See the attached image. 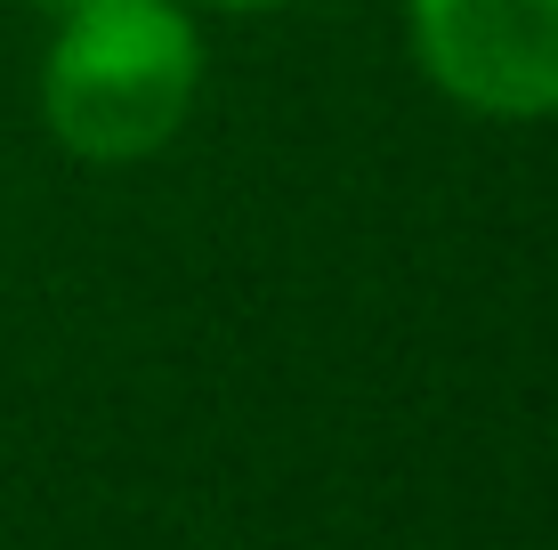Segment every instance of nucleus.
Listing matches in <instances>:
<instances>
[{
  "label": "nucleus",
  "instance_id": "nucleus-1",
  "mask_svg": "<svg viewBox=\"0 0 558 550\" xmlns=\"http://www.w3.org/2000/svg\"><path fill=\"white\" fill-rule=\"evenodd\" d=\"M203 41L186 0H89L65 9L41 65V113L82 162H138L186 122Z\"/></svg>",
  "mask_w": 558,
  "mask_h": 550
},
{
  "label": "nucleus",
  "instance_id": "nucleus-4",
  "mask_svg": "<svg viewBox=\"0 0 558 550\" xmlns=\"http://www.w3.org/2000/svg\"><path fill=\"white\" fill-rule=\"evenodd\" d=\"M49 9H57V16H65V9H89V0H49Z\"/></svg>",
  "mask_w": 558,
  "mask_h": 550
},
{
  "label": "nucleus",
  "instance_id": "nucleus-3",
  "mask_svg": "<svg viewBox=\"0 0 558 550\" xmlns=\"http://www.w3.org/2000/svg\"><path fill=\"white\" fill-rule=\"evenodd\" d=\"M203 9H292V0H203Z\"/></svg>",
  "mask_w": 558,
  "mask_h": 550
},
{
  "label": "nucleus",
  "instance_id": "nucleus-2",
  "mask_svg": "<svg viewBox=\"0 0 558 550\" xmlns=\"http://www.w3.org/2000/svg\"><path fill=\"white\" fill-rule=\"evenodd\" d=\"M413 57L486 122L558 113V0H405Z\"/></svg>",
  "mask_w": 558,
  "mask_h": 550
}]
</instances>
